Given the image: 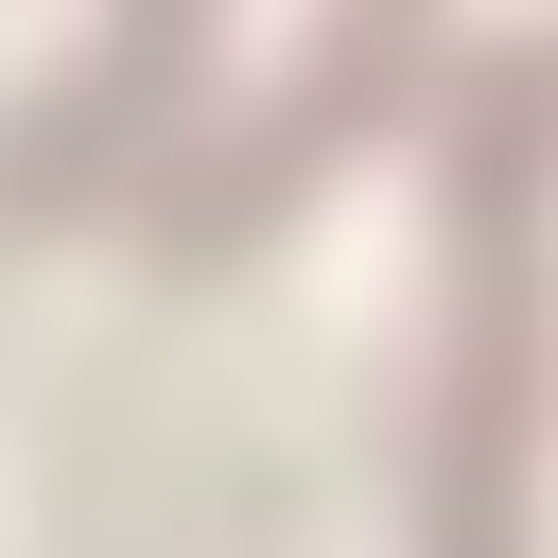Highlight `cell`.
Listing matches in <instances>:
<instances>
[{
    "label": "cell",
    "mask_w": 558,
    "mask_h": 558,
    "mask_svg": "<svg viewBox=\"0 0 558 558\" xmlns=\"http://www.w3.org/2000/svg\"><path fill=\"white\" fill-rule=\"evenodd\" d=\"M541 209H558V52H506L453 122V366H436V436H418V558H523Z\"/></svg>",
    "instance_id": "cell-1"
},
{
    "label": "cell",
    "mask_w": 558,
    "mask_h": 558,
    "mask_svg": "<svg viewBox=\"0 0 558 558\" xmlns=\"http://www.w3.org/2000/svg\"><path fill=\"white\" fill-rule=\"evenodd\" d=\"M192 35H209V0H122V17H105V52L0 140V244H35V227H70L87 192L140 174V140H157L174 87H192Z\"/></svg>",
    "instance_id": "cell-2"
},
{
    "label": "cell",
    "mask_w": 558,
    "mask_h": 558,
    "mask_svg": "<svg viewBox=\"0 0 558 558\" xmlns=\"http://www.w3.org/2000/svg\"><path fill=\"white\" fill-rule=\"evenodd\" d=\"M349 17H384V35H418V0H349Z\"/></svg>",
    "instance_id": "cell-3"
}]
</instances>
